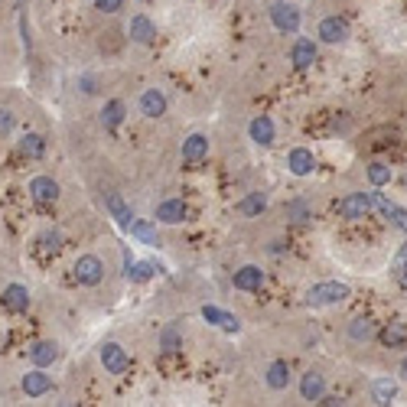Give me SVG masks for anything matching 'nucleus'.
I'll use <instances>...</instances> for the list:
<instances>
[{"instance_id": "nucleus-1", "label": "nucleus", "mask_w": 407, "mask_h": 407, "mask_svg": "<svg viewBox=\"0 0 407 407\" xmlns=\"http://www.w3.org/2000/svg\"><path fill=\"white\" fill-rule=\"evenodd\" d=\"M348 284H339V280H326V284H313L306 290V306H336L342 300H348Z\"/></svg>"}, {"instance_id": "nucleus-2", "label": "nucleus", "mask_w": 407, "mask_h": 407, "mask_svg": "<svg viewBox=\"0 0 407 407\" xmlns=\"http://www.w3.org/2000/svg\"><path fill=\"white\" fill-rule=\"evenodd\" d=\"M72 277L78 287H98L104 280V261L98 255H82L72 267Z\"/></svg>"}, {"instance_id": "nucleus-3", "label": "nucleus", "mask_w": 407, "mask_h": 407, "mask_svg": "<svg viewBox=\"0 0 407 407\" xmlns=\"http://www.w3.org/2000/svg\"><path fill=\"white\" fill-rule=\"evenodd\" d=\"M98 358H102L104 372L108 375H124L130 368V356L124 352V346H118V342H104L102 352H98Z\"/></svg>"}, {"instance_id": "nucleus-4", "label": "nucleus", "mask_w": 407, "mask_h": 407, "mask_svg": "<svg viewBox=\"0 0 407 407\" xmlns=\"http://www.w3.org/2000/svg\"><path fill=\"white\" fill-rule=\"evenodd\" d=\"M271 20H274V26H277L280 33L297 36V30H300V10L293 7V4H274V7H271Z\"/></svg>"}, {"instance_id": "nucleus-5", "label": "nucleus", "mask_w": 407, "mask_h": 407, "mask_svg": "<svg viewBox=\"0 0 407 407\" xmlns=\"http://www.w3.org/2000/svg\"><path fill=\"white\" fill-rule=\"evenodd\" d=\"M372 212V195L368 193H352L346 195V199H339V215L348 221L356 219H365V215Z\"/></svg>"}, {"instance_id": "nucleus-6", "label": "nucleus", "mask_w": 407, "mask_h": 407, "mask_svg": "<svg viewBox=\"0 0 407 407\" xmlns=\"http://www.w3.org/2000/svg\"><path fill=\"white\" fill-rule=\"evenodd\" d=\"M20 384H23L26 398H43V394H49V391H52V378L46 375V368H30Z\"/></svg>"}, {"instance_id": "nucleus-7", "label": "nucleus", "mask_w": 407, "mask_h": 407, "mask_svg": "<svg viewBox=\"0 0 407 407\" xmlns=\"http://www.w3.org/2000/svg\"><path fill=\"white\" fill-rule=\"evenodd\" d=\"M30 195H33V202H40V205H52L59 199V183L52 176H33L30 179Z\"/></svg>"}, {"instance_id": "nucleus-8", "label": "nucleus", "mask_w": 407, "mask_h": 407, "mask_svg": "<svg viewBox=\"0 0 407 407\" xmlns=\"http://www.w3.org/2000/svg\"><path fill=\"white\" fill-rule=\"evenodd\" d=\"M104 209H108V215L114 221H118L121 229L128 231L130 229V221H134V212H130V205L124 202V195L121 193H104Z\"/></svg>"}, {"instance_id": "nucleus-9", "label": "nucleus", "mask_w": 407, "mask_h": 407, "mask_svg": "<svg viewBox=\"0 0 407 407\" xmlns=\"http://www.w3.org/2000/svg\"><path fill=\"white\" fill-rule=\"evenodd\" d=\"M316 33H320L322 43L339 46V43H346V40H348V23L342 17H326L320 23V30H316Z\"/></svg>"}, {"instance_id": "nucleus-10", "label": "nucleus", "mask_w": 407, "mask_h": 407, "mask_svg": "<svg viewBox=\"0 0 407 407\" xmlns=\"http://www.w3.org/2000/svg\"><path fill=\"white\" fill-rule=\"evenodd\" d=\"M231 284H235V290L255 293V290H261V284H264V271L257 267V264H245V267H238V271H235Z\"/></svg>"}, {"instance_id": "nucleus-11", "label": "nucleus", "mask_w": 407, "mask_h": 407, "mask_svg": "<svg viewBox=\"0 0 407 407\" xmlns=\"http://www.w3.org/2000/svg\"><path fill=\"white\" fill-rule=\"evenodd\" d=\"M0 303L7 306L10 313H26L30 310V290L23 284H7L4 293H0Z\"/></svg>"}, {"instance_id": "nucleus-12", "label": "nucleus", "mask_w": 407, "mask_h": 407, "mask_svg": "<svg viewBox=\"0 0 407 407\" xmlns=\"http://www.w3.org/2000/svg\"><path fill=\"white\" fill-rule=\"evenodd\" d=\"M202 320L212 322V326H219V329H225V332H238V329H241V320H238L235 313L221 310V306H212V303L202 306Z\"/></svg>"}, {"instance_id": "nucleus-13", "label": "nucleus", "mask_w": 407, "mask_h": 407, "mask_svg": "<svg viewBox=\"0 0 407 407\" xmlns=\"http://www.w3.org/2000/svg\"><path fill=\"white\" fill-rule=\"evenodd\" d=\"M287 170L293 173V176H310V173L316 170L313 150H306V147H293V150L287 153Z\"/></svg>"}, {"instance_id": "nucleus-14", "label": "nucleus", "mask_w": 407, "mask_h": 407, "mask_svg": "<svg viewBox=\"0 0 407 407\" xmlns=\"http://www.w3.org/2000/svg\"><path fill=\"white\" fill-rule=\"evenodd\" d=\"M140 114L150 121L163 118V114H166V95H163L160 88H147V92L140 95Z\"/></svg>"}, {"instance_id": "nucleus-15", "label": "nucleus", "mask_w": 407, "mask_h": 407, "mask_svg": "<svg viewBox=\"0 0 407 407\" xmlns=\"http://www.w3.org/2000/svg\"><path fill=\"white\" fill-rule=\"evenodd\" d=\"M290 62L297 68H310L316 62V43L313 40H306V36H297L293 46H290Z\"/></svg>"}, {"instance_id": "nucleus-16", "label": "nucleus", "mask_w": 407, "mask_h": 407, "mask_svg": "<svg viewBox=\"0 0 407 407\" xmlns=\"http://www.w3.org/2000/svg\"><path fill=\"white\" fill-rule=\"evenodd\" d=\"M128 36L134 40V43H140V46H150L153 40H157V26L150 23V17H144V13H137V17H130Z\"/></svg>"}, {"instance_id": "nucleus-17", "label": "nucleus", "mask_w": 407, "mask_h": 407, "mask_svg": "<svg viewBox=\"0 0 407 407\" xmlns=\"http://www.w3.org/2000/svg\"><path fill=\"white\" fill-rule=\"evenodd\" d=\"M56 358H59V346L52 339H40L30 346V362H33L36 368H49Z\"/></svg>"}, {"instance_id": "nucleus-18", "label": "nucleus", "mask_w": 407, "mask_h": 407, "mask_svg": "<svg viewBox=\"0 0 407 407\" xmlns=\"http://www.w3.org/2000/svg\"><path fill=\"white\" fill-rule=\"evenodd\" d=\"M157 221H163V225L186 221V202H183V199H163V202L157 205Z\"/></svg>"}, {"instance_id": "nucleus-19", "label": "nucleus", "mask_w": 407, "mask_h": 407, "mask_svg": "<svg viewBox=\"0 0 407 407\" xmlns=\"http://www.w3.org/2000/svg\"><path fill=\"white\" fill-rule=\"evenodd\" d=\"M209 157V137L205 134H189L183 140V160L186 163H202Z\"/></svg>"}, {"instance_id": "nucleus-20", "label": "nucleus", "mask_w": 407, "mask_h": 407, "mask_svg": "<svg viewBox=\"0 0 407 407\" xmlns=\"http://www.w3.org/2000/svg\"><path fill=\"white\" fill-rule=\"evenodd\" d=\"M248 134H251V140H255L257 147H271L274 144V121L267 118V114H257V118L251 121Z\"/></svg>"}, {"instance_id": "nucleus-21", "label": "nucleus", "mask_w": 407, "mask_h": 407, "mask_svg": "<svg viewBox=\"0 0 407 407\" xmlns=\"http://www.w3.org/2000/svg\"><path fill=\"white\" fill-rule=\"evenodd\" d=\"M300 394H303V401H320L326 394V378L320 372H306L300 378Z\"/></svg>"}, {"instance_id": "nucleus-22", "label": "nucleus", "mask_w": 407, "mask_h": 407, "mask_svg": "<svg viewBox=\"0 0 407 407\" xmlns=\"http://www.w3.org/2000/svg\"><path fill=\"white\" fill-rule=\"evenodd\" d=\"M17 150L23 153L26 160H40V157H43V153H46V137H43V134H33V130H30V134H23V137H20Z\"/></svg>"}, {"instance_id": "nucleus-23", "label": "nucleus", "mask_w": 407, "mask_h": 407, "mask_svg": "<svg viewBox=\"0 0 407 407\" xmlns=\"http://www.w3.org/2000/svg\"><path fill=\"white\" fill-rule=\"evenodd\" d=\"M264 382H267V388L284 391L290 384V365L287 362H271L267 365V372H264Z\"/></svg>"}, {"instance_id": "nucleus-24", "label": "nucleus", "mask_w": 407, "mask_h": 407, "mask_svg": "<svg viewBox=\"0 0 407 407\" xmlns=\"http://www.w3.org/2000/svg\"><path fill=\"white\" fill-rule=\"evenodd\" d=\"M238 215H245V219H251V215H261L264 209H267V195L264 193H248L241 202L235 205Z\"/></svg>"}, {"instance_id": "nucleus-25", "label": "nucleus", "mask_w": 407, "mask_h": 407, "mask_svg": "<svg viewBox=\"0 0 407 407\" xmlns=\"http://www.w3.org/2000/svg\"><path fill=\"white\" fill-rule=\"evenodd\" d=\"M124 114H128V108H124V102L121 98H111V102H104V108H102V124L104 128H118L121 121H124Z\"/></svg>"}, {"instance_id": "nucleus-26", "label": "nucleus", "mask_w": 407, "mask_h": 407, "mask_svg": "<svg viewBox=\"0 0 407 407\" xmlns=\"http://www.w3.org/2000/svg\"><path fill=\"white\" fill-rule=\"evenodd\" d=\"M160 348L163 352H179V348H183V326H179V322H170V326L160 332Z\"/></svg>"}, {"instance_id": "nucleus-27", "label": "nucleus", "mask_w": 407, "mask_h": 407, "mask_svg": "<svg viewBox=\"0 0 407 407\" xmlns=\"http://www.w3.org/2000/svg\"><path fill=\"white\" fill-rule=\"evenodd\" d=\"M372 398H375V404H391V401L398 398V384L391 382V378H378V382L372 384Z\"/></svg>"}, {"instance_id": "nucleus-28", "label": "nucleus", "mask_w": 407, "mask_h": 407, "mask_svg": "<svg viewBox=\"0 0 407 407\" xmlns=\"http://www.w3.org/2000/svg\"><path fill=\"white\" fill-rule=\"evenodd\" d=\"M130 235L137 238V241H144V245H160V238H157V229H153L150 221H144V219H134L130 221Z\"/></svg>"}, {"instance_id": "nucleus-29", "label": "nucleus", "mask_w": 407, "mask_h": 407, "mask_svg": "<svg viewBox=\"0 0 407 407\" xmlns=\"http://www.w3.org/2000/svg\"><path fill=\"white\" fill-rule=\"evenodd\" d=\"M378 339H382V346H388V348H401L404 339H407V329L401 326V322H391L388 329L378 332Z\"/></svg>"}, {"instance_id": "nucleus-30", "label": "nucleus", "mask_w": 407, "mask_h": 407, "mask_svg": "<svg viewBox=\"0 0 407 407\" xmlns=\"http://www.w3.org/2000/svg\"><path fill=\"white\" fill-rule=\"evenodd\" d=\"M348 336H352L356 342H368V339L378 336V329H375L372 320H352V322H348Z\"/></svg>"}, {"instance_id": "nucleus-31", "label": "nucleus", "mask_w": 407, "mask_h": 407, "mask_svg": "<svg viewBox=\"0 0 407 407\" xmlns=\"http://www.w3.org/2000/svg\"><path fill=\"white\" fill-rule=\"evenodd\" d=\"M391 176H394V170H391L388 163H382V160H375L372 166H368V183H372L375 189L388 186V183H391Z\"/></svg>"}, {"instance_id": "nucleus-32", "label": "nucleus", "mask_w": 407, "mask_h": 407, "mask_svg": "<svg viewBox=\"0 0 407 407\" xmlns=\"http://www.w3.org/2000/svg\"><path fill=\"white\" fill-rule=\"evenodd\" d=\"M124 274H128L130 284H147V280L153 277V264L150 261H130L128 267H124Z\"/></svg>"}, {"instance_id": "nucleus-33", "label": "nucleus", "mask_w": 407, "mask_h": 407, "mask_svg": "<svg viewBox=\"0 0 407 407\" xmlns=\"http://www.w3.org/2000/svg\"><path fill=\"white\" fill-rule=\"evenodd\" d=\"M287 219L290 221H306L310 219V205H306V199H293V202H287Z\"/></svg>"}, {"instance_id": "nucleus-34", "label": "nucleus", "mask_w": 407, "mask_h": 407, "mask_svg": "<svg viewBox=\"0 0 407 407\" xmlns=\"http://www.w3.org/2000/svg\"><path fill=\"white\" fill-rule=\"evenodd\" d=\"M391 274H394V280L407 284V245L401 248L398 255H394V261H391Z\"/></svg>"}, {"instance_id": "nucleus-35", "label": "nucleus", "mask_w": 407, "mask_h": 407, "mask_svg": "<svg viewBox=\"0 0 407 407\" xmlns=\"http://www.w3.org/2000/svg\"><path fill=\"white\" fill-rule=\"evenodd\" d=\"M40 248H43V251H59L62 248V231L59 229H46L43 235H40Z\"/></svg>"}, {"instance_id": "nucleus-36", "label": "nucleus", "mask_w": 407, "mask_h": 407, "mask_svg": "<svg viewBox=\"0 0 407 407\" xmlns=\"http://www.w3.org/2000/svg\"><path fill=\"white\" fill-rule=\"evenodd\" d=\"M384 219H391V221H394V225H398V229L407 235V209H401V205L391 202L388 209H384Z\"/></svg>"}, {"instance_id": "nucleus-37", "label": "nucleus", "mask_w": 407, "mask_h": 407, "mask_svg": "<svg viewBox=\"0 0 407 407\" xmlns=\"http://www.w3.org/2000/svg\"><path fill=\"white\" fill-rule=\"evenodd\" d=\"M124 7V0H95V10H102V13H118Z\"/></svg>"}, {"instance_id": "nucleus-38", "label": "nucleus", "mask_w": 407, "mask_h": 407, "mask_svg": "<svg viewBox=\"0 0 407 407\" xmlns=\"http://www.w3.org/2000/svg\"><path fill=\"white\" fill-rule=\"evenodd\" d=\"M13 130V114L7 108H0V134H10Z\"/></svg>"}, {"instance_id": "nucleus-39", "label": "nucleus", "mask_w": 407, "mask_h": 407, "mask_svg": "<svg viewBox=\"0 0 407 407\" xmlns=\"http://www.w3.org/2000/svg\"><path fill=\"white\" fill-rule=\"evenodd\" d=\"M320 404H329V407H336V404H342V401H339V398H332V394H322V398H320Z\"/></svg>"}, {"instance_id": "nucleus-40", "label": "nucleus", "mask_w": 407, "mask_h": 407, "mask_svg": "<svg viewBox=\"0 0 407 407\" xmlns=\"http://www.w3.org/2000/svg\"><path fill=\"white\" fill-rule=\"evenodd\" d=\"M398 372H401V378H407V358H404V362H401V368H398Z\"/></svg>"}, {"instance_id": "nucleus-41", "label": "nucleus", "mask_w": 407, "mask_h": 407, "mask_svg": "<svg viewBox=\"0 0 407 407\" xmlns=\"http://www.w3.org/2000/svg\"><path fill=\"white\" fill-rule=\"evenodd\" d=\"M140 4H150V0H140Z\"/></svg>"}]
</instances>
